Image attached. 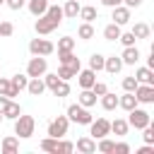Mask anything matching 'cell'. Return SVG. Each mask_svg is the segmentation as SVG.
<instances>
[{"instance_id":"cell-1","label":"cell","mask_w":154,"mask_h":154,"mask_svg":"<svg viewBox=\"0 0 154 154\" xmlns=\"http://www.w3.org/2000/svg\"><path fill=\"white\" fill-rule=\"evenodd\" d=\"M43 152H51V154H70L72 149H75V144L72 142H67V140H63V137H43L41 140V144H38Z\"/></svg>"},{"instance_id":"cell-2","label":"cell","mask_w":154,"mask_h":154,"mask_svg":"<svg viewBox=\"0 0 154 154\" xmlns=\"http://www.w3.org/2000/svg\"><path fill=\"white\" fill-rule=\"evenodd\" d=\"M34 128H36V120L31 118V116H17L14 118V135L17 137H22V140H26V137H31L34 135Z\"/></svg>"},{"instance_id":"cell-3","label":"cell","mask_w":154,"mask_h":154,"mask_svg":"<svg viewBox=\"0 0 154 154\" xmlns=\"http://www.w3.org/2000/svg\"><path fill=\"white\" fill-rule=\"evenodd\" d=\"M67 118L72 120V123H77V125H89L94 118H91V113H89V108H84L82 103H70L67 106Z\"/></svg>"},{"instance_id":"cell-4","label":"cell","mask_w":154,"mask_h":154,"mask_svg":"<svg viewBox=\"0 0 154 154\" xmlns=\"http://www.w3.org/2000/svg\"><path fill=\"white\" fill-rule=\"evenodd\" d=\"M152 123V118H149V113L144 111V108H132V111H128V125L130 128H135V130H142V128H147Z\"/></svg>"},{"instance_id":"cell-5","label":"cell","mask_w":154,"mask_h":154,"mask_svg":"<svg viewBox=\"0 0 154 154\" xmlns=\"http://www.w3.org/2000/svg\"><path fill=\"white\" fill-rule=\"evenodd\" d=\"M58 19H53V17H48V14H41L38 19H36V24H34V29H36V34L38 36H48V34H53L55 29H58Z\"/></svg>"},{"instance_id":"cell-6","label":"cell","mask_w":154,"mask_h":154,"mask_svg":"<svg viewBox=\"0 0 154 154\" xmlns=\"http://www.w3.org/2000/svg\"><path fill=\"white\" fill-rule=\"evenodd\" d=\"M48 70V63H46V55H34L26 65V77H43Z\"/></svg>"},{"instance_id":"cell-7","label":"cell","mask_w":154,"mask_h":154,"mask_svg":"<svg viewBox=\"0 0 154 154\" xmlns=\"http://www.w3.org/2000/svg\"><path fill=\"white\" fill-rule=\"evenodd\" d=\"M67 128H70V118L67 116H58V118H53L48 123V135L51 137H65Z\"/></svg>"},{"instance_id":"cell-8","label":"cell","mask_w":154,"mask_h":154,"mask_svg":"<svg viewBox=\"0 0 154 154\" xmlns=\"http://www.w3.org/2000/svg\"><path fill=\"white\" fill-rule=\"evenodd\" d=\"M55 51V46L48 38H31L29 41V53L31 55H51Z\"/></svg>"},{"instance_id":"cell-9","label":"cell","mask_w":154,"mask_h":154,"mask_svg":"<svg viewBox=\"0 0 154 154\" xmlns=\"http://www.w3.org/2000/svg\"><path fill=\"white\" fill-rule=\"evenodd\" d=\"M89 135H91L94 140H101V137L111 135V120H106V118L91 120V123H89Z\"/></svg>"},{"instance_id":"cell-10","label":"cell","mask_w":154,"mask_h":154,"mask_svg":"<svg viewBox=\"0 0 154 154\" xmlns=\"http://www.w3.org/2000/svg\"><path fill=\"white\" fill-rule=\"evenodd\" d=\"M132 94L137 103H154V84H137Z\"/></svg>"},{"instance_id":"cell-11","label":"cell","mask_w":154,"mask_h":154,"mask_svg":"<svg viewBox=\"0 0 154 154\" xmlns=\"http://www.w3.org/2000/svg\"><path fill=\"white\" fill-rule=\"evenodd\" d=\"M111 10H113L111 19H113L118 26H125V24L130 22V7H125V5H116V7H111Z\"/></svg>"},{"instance_id":"cell-12","label":"cell","mask_w":154,"mask_h":154,"mask_svg":"<svg viewBox=\"0 0 154 154\" xmlns=\"http://www.w3.org/2000/svg\"><path fill=\"white\" fill-rule=\"evenodd\" d=\"M58 60H60V65H70V67L77 70V72H79V67H82L79 58H77L72 51H58Z\"/></svg>"},{"instance_id":"cell-13","label":"cell","mask_w":154,"mask_h":154,"mask_svg":"<svg viewBox=\"0 0 154 154\" xmlns=\"http://www.w3.org/2000/svg\"><path fill=\"white\" fill-rule=\"evenodd\" d=\"M75 77H77V82H79V87H82V89H91V84L96 82V72H94V70H89V67H87V70H82V67H79V72H77Z\"/></svg>"},{"instance_id":"cell-14","label":"cell","mask_w":154,"mask_h":154,"mask_svg":"<svg viewBox=\"0 0 154 154\" xmlns=\"http://www.w3.org/2000/svg\"><path fill=\"white\" fill-rule=\"evenodd\" d=\"M120 60H123V65H135L140 60V48L137 46H125L123 53H120Z\"/></svg>"},{"instance_id":"cell-15","label":"cell","mask_w":154,"mask_h":154,"mask_svg":"<svg viewBox=\"0 0 154 154\" xmlns=\"http://www.w3.org/2000/svg\"><path fill=\"white\" fill-rule=\"evenodd\" d=\"M132 77L137 79V84H154V70L152 67H137Z\"/></svg>"},{"instance_id":"cell-16","label":"cell","mask_w":154,"mask_h":154,"mask_svg":"<svg viewBox=\"0 0 154 154\" xmlns=\"http://www.w3.org/2000/svg\"><path fill=\"white\" fill-rule=\"evenodd\" d=\"M26 91H29L31 96H41V94L46 91L43 77H29V82H26Z\"/></svg>"},{"instance_id":"cell-17","label":"cell","mask_w":154,"mask_h":154,"mask_svg":"<svg viewBox=\"0 0 154 154\" xmlns=\"http://www.w3.org/2000/svg\"><path fill=\"white\" fill-rule=\"evenodd\" d=\"M75 149L82 152V154H94L96 152V140L94 137H79L77 144H75Z\"/></svg>"},{"instance_id":"cell-18","label":"cell","mask_w":154,"mask_h":154,"mask_svg":"<svg viewBox=\"0 0 154 154\" xmlns=\"http://www.w3.org/2000/svg\"><path fill=\"white\" fill-rule=\"evenodd\" d=\"M48 0H26V7H29V12L34 14V17H41V14H46V10H48Z\"/></svg>"},{"instance_id":"cell-19","label":"cell","mask_w":154,"mask_h":154,"mask_svg":"<svg viewBox=\"0 0 154 154\" xmlns=\"http://www.w3.org/2000/svg\"><path fill=\"white\" fill-rule=\"evenodd\" d=\"M103 70H106L108 75L120 72V70H123V60H120V55H111V58H106V60H103Z\"/></svg>"},{"instance_id":"cell-20","label":"cell","mask_w":154,"mask_h":154,"mask_svg":"<svg viewBox=\"0 0 154 154\" xmlns=\"http://www.w3.org/2000/svg\"><path fill=\"white\" fill-rule=\"evenodd\" d=\"M96 99H99V96H96L91 89H82V94L77 96V103H82L84 108H91V106L96 103Z\"/></svg>"},{"instance_id":"cell-21","label":"cell","mask_w":154,"mask_h":154,"mask_svg":"<svg viewBox=\"0 0 154 154\" xmlns=\"http://www.w3.org/2000/svg\"><path fill=\"white\" fill-rule=\"evenodd\" d=\"M118 106H120L123 111H132V108L137 106V99H135V94H132V91H125L123 96H118Z\"/></svg>"},{"instance_id":"cell-22","label":"cell","mask_w":154,"mask_h":154,"mask_svg":"<svg viewBox=\"0 0 154 154\" xmlns=\"http://www.w3.org/2000/svg\"><path fill=\"white\" fill-rule=\"evenodd\" d=\"M19 113H22V106H19V103H14L12 99H10V101L5 103V108H2V118H7V120H14Z\"/></svg>"},{"instance_id":"cell-23","label":"cell","mask_w":154,"mask_h":154,"mask_svg":"<svg viewBox=\"0 0 154 154\" xmlns=\"http://www.w3.org/2000/svg\"><path fill=\"white\" fill-rule=\"evenodd\" d=\"M99 99H101V108H103V111H113V108H118V96H116V94L106 91V94H101Z\"/></svg>"},{"instance_id":"cell-24","label":"cell","mask_w":154,"mask_h":154,"mask_svg":"<svg viewBox=\"0 0 154 154\" xmlns=\"http://www.w3.org/2000/svg\"><path fill=\"white\" fill-rule=\"evenodd\" d=\"M79 0H67L65 2V7H63V17H67V19H75L77 14H79Z\"/></svg>"},{"instance_id":"cell-25","label":"cell","mask_w":154,"mask_h":154,"mask_svg":"<svg viewBox=\"0 0 154 154\" xmlns=\"http://www.w3.org/2000/svg\"><path fill=\"white\" fill-rule=\"evenodd\" d=\"M120 31H123V29H120L116 22H111V24H106V26H103V38H106V41H118Z\"/></svg>"},{"instance_id":"cell-26","label":"cell","mask_w":154,"mask_h":154,"mask_svg":"<svg viewBox=\"0 0 154 154\" xmlns=\"http://www.w3.org/2000/svg\"><path fill=\"white\" fill-rule=\"evenodd\" d=\"M128 130H130V125H128V120H123V118H116V120L111 123V132H116L118 137H125Z\"/></svg>"},{"instance_id":"cell-27","label":"cell","mask_w":154,"mask_h":154,"mask_svg":"<svg viewBox=\"0 0 154 154\" xmlns=\"http://www.w3.org/2000/svg\"><path fill=\"white\" fill-rule=\"evenodd\" d=\"M0 149H2V154H17V149H19V140H17V137H5L2 144H0Z\"/></svg>"},{"instance_id":"cell-28","label":"cell","mask_w":154,"mask_h":154,"mask_svg":"<svg viewBox=\"0 0 154 154\" xmlns=\"http://www.w3.org/2000/svg\"><path fill=\"white\" fill-rule=\"evenodd\" d=\"M149 34H152V29H149V24H144V22H137V24L132 26V36H135V38H149Z\"/></svg>"},{"instance_id":"cell-29","label":"cell","mask_w":154,"mask_h":154,"mask_svg":"<svg viewBox=\"0 0 154 154\" xmlns=\"http://www.w3.org/2000/svg\"><path fill=\"white\" fill-rule=\"evenodd\" d=\"M77 36H79L82 41L94 38V26H91V22H82V24H79V29H77Z\"/></svg>"},{"instance_id":"cell-30","label":"cell","mask_w":154,"mask_h":154,"mask_svg":"<svg viewBox=\"0 0 154 154\" xmlns=\"http://www.w3.org/2000/svg\"><path fill=\"white\" fill-rule=\"evenodd\" d=\"M79 17H82L84 22H94V19L99 17V12H96V7H91V5H84V7H79Z\"/></svg>"},{"instance_id":"cell-31","label":"cell","mask_w":154,"mask_h":154,"mask_svg":"<svg viewBox=\"0 0 154 154\" xmlns=\"http://www.w3.org/2000/svg\"><path fill=\"white\" fill-rule=\"evenodd\" d=\"M26 82H29V77H26V75H12V77H10V84H12L17 91L26 89Z\"/></svg>"},{"instance_id":"cell-32","label":"cell","mask_w":154,"mask_h":154,"mask_svg":"<svg viewBox=\"0 0 154 154\" xmlns=\"http://www.w3.org/2000/svg\"><path fill=\"white\" fill-rule=\"evenodd\" d=\"M103 55L101 53H94L91 58H89V70H94V72H99V70H103Z\"/></svg>"},{"instance_id":"cell-33","label":"cell","mask_w":154,"mask_h":154,"mask_svg":"<svg viewBox=\"0 0 154 154\" xmlns=\"http://www.w3.org/2000/svg\"><path fill=\"white\" fill-rule=\"evenodd\" d=\"M53 96H58V99H63V96H70V84H67L65 79H60V82L55 84V89H53Z\"/></svg>"},{"instance_id":"cell-34","label":"cell","mask_w":154,"mask_h":154,"mask_svg":"<svg viewBox=\"0 0 154 154\" xmlns=\"http://www.w3.org/2000/svg\"><path fill=\"white\" fill-rule=\"evenodd\" d=\"M55 75H58V77H60V79H65V82H67V79H72V77H75V75H77V70H72V67H70V65H60V67H58V72H55Z\"/></svg>"},{"instance_id":"cell-35","label":"cell","mask_w":154,"mask_h":154,"mask_svg":"<svg viewBox=\"0 0 154 154\" xmlns=\"http://www.w3.org/2000/svg\"><path fill=\"white\" fill-rule=\"evenodd\" d=\"M96 149H99L101 154H111V152H113V140L101 137V140H99V144H96Z\"/></svg>"},{"instance_id":"cell-36","label":"cell","mask_w":154,"mask_h":154,"mask_svg":"<svg viewBox=\"0 0 154 154\" xmlns=\"http://www.w3.org/2000/svg\"><path fill=\"white\" fill-rule=\"evenodd\" d=\"M12 34H14V24L7 22V19H2V22H0V38H7V36H12Z\"/></svg>"},{"instance_id":"cell-37","label":"cell","mask_w":154,"mask_h":154,"mask_svg":"<svg viewBox=\"0 0 154 154\" xmlns=\"http://www.w3.org/2000/svg\"><path fill=\"white\" fill-rule=\"evenodd\" d=\"M72 48H75V38H72V36L58 38V51H72Z\"/></svg>"},{"instance_id":"cell-38","label":"cell","mask_w":154,"mask_h":154,"mask_svg":"<svg viewBox=\"0 0 154 154\" xmlns=\"http://www.w3.org/2000/svg\"><path fill=\"white\" fill-rule=\"evenodd\" d=\"M46 14L53 17V19H58V22H63V7H60V5H48Z\"/></svg>"},{"instance_id":"cell-39","label":"cell","mask_w":154,"mask_h":154,"mask_svg":"<svg viewBox=\"0 0 154 154\" xmlns=\"http://www.w3.org/2000/svg\"><path fill=\"white\" fill-rule=\"evenodd\" d=\"M118 41L123 43V46H135V36H132V31H120V36H118Z\"/></svg>"},{"instance_id":"cell-40","label":"cell","mask_w":154,"mask_h":154,"mask_svg":"<svg viewBox=\"0 0 154 154\" xmlns=\"http://www.w3.org/2000/svg\"><path fill=\"white\" fill-rule=\"evenodd\" d=\"M58 82H60V77H58V75H48V72L43 75V84H46V89H51V91H53Z\"/></svg>"},{"instance_id":"cell-41","label":"cell","mask_w":154,"mask_h":154,"mask_svg":"<svg viewBox=\"0 0 154 154\" xmlns=\"http://www.w3.org/2000/svg\"><path fill=\"white\" fill-rule=\"evenodd\" d=\"M144 132H142V140H144V144H154V125L149 123L147 128H142Z\"/></svg>"},{"instance_id":"cell-42","label":"cell","mask_w":154,"mask_h":154,"mask_svg":"<svg viewBox=\"0 0 154 154\" xmlns=\"http://www.w3.org/2000/svg\"><path fill=\"white\" fill-rule=\"evenodd\" d=\"M111 154H130V144L128 142H113V152Z\"/></svg>"},{"instance_id":"cell-43","label":"cell","mask_w":154,"mask_h":154,"mask_svg":"<svg viewBox=\"0 0 154 154\" xmlns=\"http://www.w3.org/2000/svg\"><path fill=\"white\" fill-rule=\"evenodd\" d=\"M135 87H137L135 77H123V91H135Z\"/></svg>"},{"instance_id":"cell-44","label":"cell","mask_w":154,"mask_h":154,"mask_svg":"<svg viewBox=\"0 0 154 154\" xmlns=\"http://www.w3.org/2000/svg\"><path fill=\"white\" fill-rule=\"evenodd\" d=\"M91 91H94L96 96H101V94H106V91H108V87H106L103 82H94V84H91Z\"/></svg>"},{"instance_id":"cell-45","label":"cell","mask_w":154,"mask_h":154,"mask_svg":"<svg viewBox=\"0 0 154 154\" xmlns=\"http://www.w3.org/2000/svg\"><path fill=\"white\" fill-rule=\"evenodd\" d=\"M5 5H7L10 10H14V12H17V10H22V7L26 5V0H5Z\"/></svg>"},{"instance_id":"cell-46","label":"cell","mask_w":154,"mask_h":154,"mask_svg":"<svg viewBox=\"0 0 154 154\" xmlns=\"http://www.w3.org/2000/svg\"><path fill=\"white\" fill-rule=\"evenodd\" d=\"M10 77H0V94H5L7 96V91H10Z\"/></svg>"},{"instance_id":"cell-47","label":"cell","mask_w":154,"mask_h":154,"mask_svg":"<svg viewBox=\"0 0 154 154\" xmlns=\"http://www.w3.org/2000/svg\"><path fill=\"white\" fill-rule=\"evenodd\" d=\"M142 2H144V0H123V5H125V7H130V10H132V7H140Z\"/></svg>"},{"instance_id":"cell-48","label":"cell","mask_w":154,"mask_h":154,"mask_svg":"<svg viewBox=\"0 0 154 154\" xmlns=\"http://www.w3.org/2000/svg\"><path fill=\"white\" fill-rule=\"evenodd\" d=\"M137 154H154V147H152V144H144V147L137 149Z\"/></svg>"},{"instance_id":"cell-49","label":"cell","mask_w":154,"mask_h":154,"mask_svg":"<svg viewBox=\"0 0 154 154\" xmlns=\"http://www.w3.org/2000/svg\"><path fill=\"white\" fill-rule=\"evenodd\" d=\"M101 5H106V7H116V5H123V0H101Z\"/></svg>"},{"instance_id":"cell-50","label":"cell","mask_w":154,"mask_h":154,"mask_svg":"<svg viewBox=\"0 0 154 154\" xmlns=\"http://www.w3.org/2000/svg\"><path fill=\"white\" fill-rule=\"evenodd\" d=\"M7 101H10V99H7L5 94H0V113H2V108H5V103H7Z\"/></svg>"},{"instance_id":"cell-51","label":"cell","mask_w":154,"mask_h":154,"mask_svg":"<svg viewBox=\"0 0 154 154\" xmlns=\"http://www.w3.org/2000/svg\"><path fill=\"white\" fill-rule=\"evenodd\" d=\"M2 5H5V0H0V7H2Z\"/></svg>"},{"instance_id":"cell-52","label":"cell","mask_w":154,"mask_h":154,"mask_svg":"<svg viewBox=\"0 0 154 154\" xmlns=\"http://www.w3.org/2000/svg\"><path fill=\"white\" fill-rule=\"evenodd\" d=\"M2 120H5V118H2V113H0V123H2Z\"/></svg>"}]
</instances>
